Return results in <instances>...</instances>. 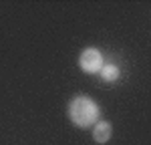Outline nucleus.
<instances>
[{"label":"nucleus","mask_w":151,"mask_h":145,"mask_svg":"<svg viewBox=\"0 0 151 145\" xmlns=\"http://www.w3.org/2000/svg\"><path fill=\"white\" fill-rule=\"evenodd\" d=\"M103 65H105L103 52H101L99 48H95V47L85 48V50L81 52V57H79V67H81L83 72H87V75L99 72Z\"/></svg>","instance_id":"obj_2"},{"label":"nucleus","mask_w":151,"mask_h":145,"mask_svg":"<svg viewBox=\"0 0 151 145\" xmlns=\"http://www.w3.org/2000/svg\"><path fill=\"white\" fill-rule=\"evenodd\" d=\"M101 79H103L105 83H115L117 79H119V75H121V71H119V67L117 65H103L101 67Z\"/></svg>","instance_id":"obj_4"},{"label":"nucleus","mask_w":151,"mask_h":145,"mask_svg":"<svg viewBox=\"0 0 151 145\" xmlns=\"http://www.w3.org/2000/svg\"><path fill=\"white\" fill-rule=\"evenodd\" d=\"M111 133H113V127L109 121H97L93 125V139L97 143H107L111 139Z\"/></svg>","instance_id":"obj_3"},{"label":"nucleus","mask_w":151,"mask_h":145,"mask_svg":"<svg viewBox=\"0 0 151 145\" xmlns=\"http://www.w3.org/2000/svg\"><path fill=\"white\" fill-rule=\"evenodd\" d=\"M69 117L77 127L87 129V127H93L97 121H101V109H99V105L95 103L91 97L79 95L70 101Z\"/></svg>","instance_id":"obj_1"}]
</instances>
